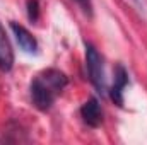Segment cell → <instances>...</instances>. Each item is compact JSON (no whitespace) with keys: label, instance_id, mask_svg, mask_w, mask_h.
I'll return each mask as SVG.
<instances>
[{"label":"cell","instance_id":"6da1fadb","mask_svg":"<svg viewBox=\"0 0 147 145\" xmlns=\"http://www.w3.org/2000/svg\"><path fill=\"white\" fill-rule=\"evenodd\" d=\"M69 84V77L57 68H48L39 72L31 80L29 94L31 101L39 111H48L55 104L57 97L63 92Z\"/></svg>","mask_w":147,"mask_h":145},{"label":"cell","instance_id":"7a4b0ae2","mask_svg":"<svg viewBox=\"0 0 147 145\" xmlns=\"http://www.w3.org/2000/svg\"><path fill=\"white\" fill-rule=\"evenodd\" d=\"M86 67H87V73H89V79H91L92 85L99 92H105L106 91V80H105L103 56L89 43H86Z\"/></svg>","mask_w":147,"mask_h":145},{"label":"cell","instance_id":"3957f363","mask_svg":"<svg viewBox=\"0 0 147 145\" xmlns=\"http://www.w3.org/2000/svg\"><path fill=\"white\" fill-rule=\"evenodd\" d=\"M80 116L84 119V123L91 128H98L101 123H103V109L99 106L98 99H89L82 104L80 108Z\"/></svg>","mask_w":147,"mask_h":145},{"label":"cell","instance_id":"277c9868","mask_svg":"<svg viewBox=\"0 0 147 145\" xmlns=\"http://www.w3.org/2000/svg\"><path fill=\"white\" fill-rule=\"evenodd\" d=\"M10 29H12V33H14V36H16V41H17V44L21 46L22 51H26V53H36L38 51L36 38L33 36L24 26H21V24H17V22H10Z\"/></svg>","mask_w":147,"mask_h":145},{"label":"cell","instance_id":"5b68a950","mask_svg":"<svg viewBox=\"0 0 147 145\" xmlns=\"http://www.w3.org/2000/svg\"><path fill=\"white\" fill-rule=\"evenodd\" d=\"M127 85H128V73L123 65H118L115 70V84L111 87V99L118 106L123 104V92H125Z\"/></svg>","mask_w":147,"mask_h":145},{"label":"cell","instance_id":"8992f818","mask_svg":"<svg viewBox=\"0 0 147 145\" xmlns=\"http://www.w3.org/2000/svg\"><path fill=\"white\" fill-rule=\"evenodd\" d=\"M14 65V51L9 43V38L5 36V31L0 24V70L9 72Z\"/></svg>","mask_w":147,"mask_h":145},{"label":"cell","instance_id":"52a82bcc","mask_svg":"<svg viewBox=\"0 0 147 145\" xmlns=\"http://www.w3.org/2000/svg\"><path fill=\"white\" fill-rule=\"evenodd\" d=\"M28 15L29 19L34 22L38 21V15H39V5H38V0H29L28 2Z\"/></svg>","mask_w":147,"mask_h":145},{"label":"cell","instance_id":"ba28073f","mask_svg":"<svg viewBox=\"0 0 147 145\" xmlns=\"http://www.w3.org/2000/svg\"><path fill=\"white\" fill-rule=\"evenodd\" d=\"M79 7H80V10L84 12V14H87V15H91L92 14V5H91V0H74Z\"/></svg>","mask_w":147,"mask_h":145},{"label":"cell","instance_id":"9c48e42d","mask_svg":"<svg viewBox=\"0 0 147 145\" xmlns=\"http://www.w3.org/2000/svg\"><path fill=\"white\" fill-rule=\"evenodd\" d=\"M134 2H135V3H137L139 7H140V10L144 9V0H134Z\"/></svg>","mask_w":147,"mask_h":145}]
</instances>
